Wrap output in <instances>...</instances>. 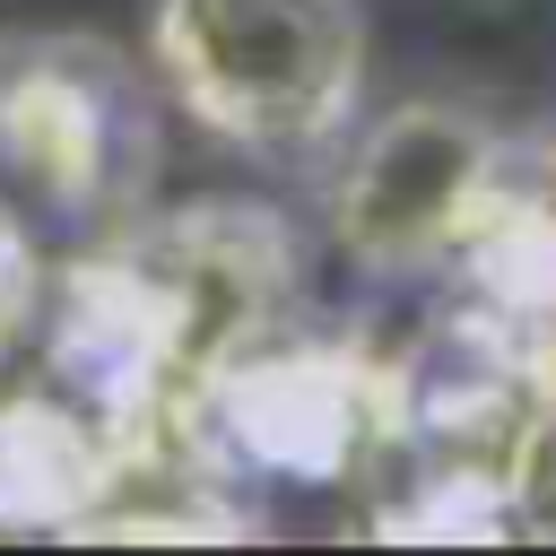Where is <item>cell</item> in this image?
Here are the masks:
<instances>
[{
	"mask_svg": "<svg viewBox=\"0 0 556 556\" xmlns=\"http://www.w3.org/2000/svg\"><path fill=\"white\" fill-rule=\"evenodd\" d=\"M295 235L252 200L130 208L96 252L43 278V365L130 460V478L200 469L191 408L200 391L287 330ZM208 478V469H200Z\"/></svg>",
	"mask_w": 556,
	"mask_h": 556,
	"instance_id": "cell-1",
	"label": "cell"
},
{
	"mask_svg": "<svg viewBox=\"0 0 556 556\" xmlns=\"http://www.w3.org/2000/svg\"><path fill=\"white\" fill-rule=\"evenodd\" d=\"M165 96L243 156H321L365 104V0H156Z\"/></svg>",
	"mask_w": 556,
	"mask_h": 556,
	"instance_id": "cell-2",
	"label": "cell"
},
{
	"mask_svg": "<svg viewBox=\"0 0 556 556\" xmlns=\"http://www.w3.org/2000/svg\"><path fill=\"white\" fill-rule=\"evenodd\" d=\"M156 182V87L87 26H0V191L70 217L122 226Z\"/></svg>",
	"mask_w": 556,
	"mask_h": 556,
	"instance_id": "cell-3",
	"label": "cell"
},
{
	"mask_svg": "<svg viewBox=\"0 0 556 556\" xmlns=\"http://www.w3.org/2000/svg\"><path fill=\"white\" fill-rule=\"evenodd\" d=\"M504 191H513V139L478 104L408 96L339 130L321 226L356 269L417 278V269H452L478 243V226L504 208Z\"/></svg>",
	"mask_w": 556,
	"mask_h": 556,
	"instance_id": "cell-4",
	"label": "cell"
},
{
	"mask_svg": "<svg viewBox=\"0 0 556 556\" xmlns=\"http://www.w3.org/2000/svg\"><path fill=\"white\" fill-rule=\"evenodd\" d=\"M408 434V382L400 365L348 348V339H261L235 356L200 408H191V460L208 478H287V486H339L374 469Z\"/></svg>",
	"mask_w": 556,
	"mask_h": 556,
	"instance_id": "cell-5",
	"label": "cell"
},
{
	"mask_svg": "<svg viewBox=\"0 0 556 556\" xmlns=\"http://www.w3.org/2000/svg\"><path fill=\"white\" fill-rule=\"evenodd\" d=\"M130 486L122 443L70 391L0 400V530L9 539H78L96 504Z\"/></svg>",
	"mask_w": 556,
	"mask_h": 556,
	"instance_id": "cell-6",
	"label": "cell"
},
{
	"mask_svg": "<svg viewBox=\"0 0 556 556\" xmlns=\"http://www.w3.org/2000/svg\"><path fill=\"white\" fill-rule=\"evenodd\" d=\"M43 278H52V269H43L35 235H26V217L0 200V356L35 339V313H43Z\"/></svg>",
	"mask_w": 556,
	"mask_h": 556,
	"instance_id": "cell-7",
	"label": "cell"
},
{
	"mask_svg": "<svg viewBox=\"0 0 556 556\" xmlns=\"http://www.w3.org/2000/svg\"><path fill=\"white\" fill-rule=\"evenodd\" d=\"M460 9H521V0H460Z\"/></svg>",
	"mask_w": 556,
	"mask_h": 556,
	"instance_id": "cell-8",
	"label": "cell"
}]
</instances>
